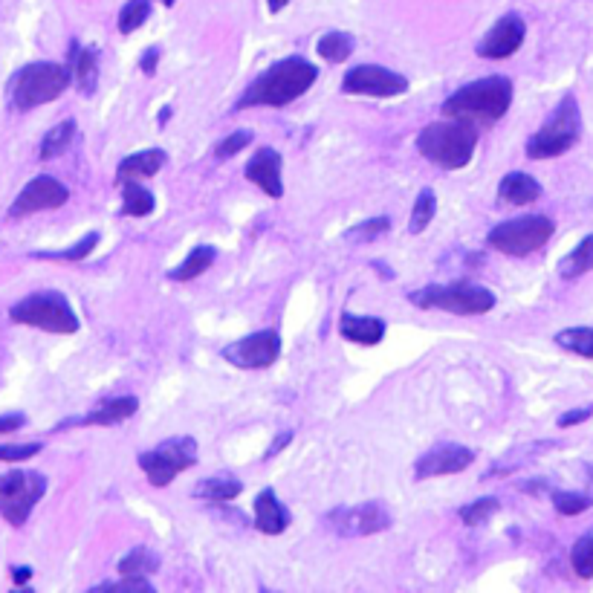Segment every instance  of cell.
I'll list each match as a JSON object with an SVG mask.
<instances>
[{"label": "cell", "instance_id": "1", "mask_svg": "<svg viewBox=\"0 0 593 593\" xmlns=\"http://www.w3.org/2000/svg\"><path fill=\"white\" fill-rule=\"evenodd\" d=\"M316 79H319V67L313 61L301 55L284 58L246 87V93L238 99L235 108H284L301 99L316 84Z\"/></svg>", "mask_w": 593, "mask_h": 593}, {"label": "cell", "instance_id": "2", "mask_svg": "<svg viewBox=\"0 0 593 593\" xmlns=\"http://www.w3.org/2000/svg\"><path fill=\"white\" fill-rule=\"evenodd\" d=\"M513 105V81L504 76H486L460 87L443 102L446 119H463L472 125H492Z\"/></svg>", "mask_w": 593, "mask_h": 593}, {"label": "cell", "instance_id": "3", "mask_svg": "<svg viewBox=\"0 0 593 593\" xmlns=\"http://www.w3.org/2000/svg\"><path fill=\"white\" fill-rule=\"evenodd\" d=\"M475 148H478V128L463 119L434 122L417 136V151L446 171L466 168L475 157Z\"/></svg>", "mask_w": 593, "mask_h": 593}, {"label": "cell", "instance_id": "4", "mask_svg": "<svg viewBox=\"0 0 593 593\" xmlns=\"http://www.w3.org/2000/svg\"><path fill=\"white\" fill-rule=\"evenodd\" d=\"M70 87V64L32 61L12 79V105L15 110H32L55 102Z\"/></svg>", "mask_w": 593, "mask_h": 593}, {"label": "cell", "instance_id": "5", "mask_svg": "<svg viewBox=\"0 0 593 593\" xmlns=\"http://www.w3.org/2000/svg\"><path fill=\"white\" fill-rule=\"evenodd\" d=\"M582 136V113L576 96H565L553 116L541 125L536 134L527 139V157L530 160H550L567 154Z\"/></svg>", "mask_w": 593, "mask_h": 593}, {"label": "cell", "instance_id": "6", "mask_svg": "<svg viewBox=\"0 0 593 593\" xmlns=\"http://www.w3.org/2000/svg\"><path fill=\"white\" fill-rule=\"evenodd\" d=\"M411 301L423 310H446L455 316H484L495 307V296L486 287H478L472 281L434 284V287L414 293Z\"/></svg>", "mask_w": 593, "mask_h": 593}, {"label": "cell", "instance_id": "7", "mask_svg": "<svg viewBox=\"0 0 593 593\" xmlns=\"http://www.w3.org/2000/svg\"><path fill=\"white\" fill-rule=\"evenodd\" d=\"M12 322L29 324V327H41L47 333H76L79 330V316L70 307V301L55 293V290H44V293H32L24 301H18L9 310Z\"/></svg>", "mask_w": 593, "mask_h": 593}, {"label": "cell", "instance_id": "8", "mask_svg": "<svg viewBox=\"0 0 593 593\" xmlns=\"http://www.w3.org/2000/svg\"><path fill=\"white\" fill-rule=\"evenodd\" d=\"M556 226L553 220L544 215H527L507 220V223H498L489 235L486 243L504 255H513V258H527L533 252H539L544 243L553 238Z\"/></svg>", "mask_w": 593, "mask_h": 593}, {"label": "cell", "instance_id": "9", "mask_svg": "<svg viewBox=\"0 0 593 593\" xmlns=\"http://www.w3.org/2000/svg\"><path fill=\"white\" fill-rule=\"evenodd\" d=\"M197 463V440L183 434L160 443L157 449H148L139 455V469L148 475L154 486H168L180 472H186Z\"/></svg>", "mask_w": 593, "mask_h": 593}, {"label": "cell", "instance_id": "10", "mask_svg": "<svg viewBox=\"0 0 593 593\" xmlns=\"http://www.w3.org/2000/svg\"><path fill=\"white\" fill-rule=\"evenodd\" d=\"M47 492V478L41 472H9L0 475V515L12 527H24L29 513Z\"/></svg>", "mask_w": 593, "mask_h": 593}, {"label": "cell", "instance_id": "11", "mask_svg": "<svg viewBox=\"0 0 593 593\" xmlns=\"http://www.w3.org/2000/svg\"><path fill=\"white\" fill-rule=\"evenodd\" d=\"M327 527L336 536L345 539H362V536H374L391 527V513L379 504V501H365L356 507H339L327 515Z\"/></svg>", "mask_w": 593, "mask_h": 593}, {"label": "cell", "instance_id": "12", "mask_svg": "<svg viewBox=\"0 0 593 593\" xmlns=\"http://www.w3.org/2000/svg\"><path fill=\"white\" fill-rule=\"evenodd\" d=\"M342 90L351 96H377V99H391V96H403L408 90V79L385 70L377 64H359L351 67L342 79Z\"/></svg>", "mask_w": 593, "mask_h": 593}, {"label": "cell", "instance_id": "13", "mask_svg": "<svg viewBox=\"0 0 593 593\" xmlns=\"http://www.w3.org/2000/svg\"><path fill=\"white\" fill-rule=\"evenodd\" d=\"M281 356V336L275 330H261L252 336H243L238 342L223 348V359L232 362L235 368H249V371H261L278 362Z\"/></svg>", "mask_w": 593, "mask_h": 593}, {"label": "cell", "instance_id": "14", "mask_svg": "<svg viewBox=\"0 0 593 593\" xmlns=\"http://www.w3.org/2000/svg\"><path fill=\"white\" fill-rule=\"evenodd\" d=\"M70 200V191L64 183H58L55 177H35L32 183L24 186V191L15 197L9 217H27L35 212H50V209H61Z\"/></svg>", "mask_w": 593, "mask_h": 593}, {"label": "cell", "instance_id": "15", "mask_svg": "<svg viewBox=\"0 0 593 593\" xmlns=\"http://www.w3.org/2000/svg\"><path fill=\"white\" fill-rule=\"evenodd\" d=\"M472 463H475L472 449L443 443V446L429 449L423 458L414 463V475H417V481H429V478H443V475H458L463 469H469Z\"/></svg>", "mask_w": 593, "mask_h": 593}, {"label": "cell", "instance_id": "16", "mask_svg": "<svg viewBox=\"0 0 593 593\" xmlns=\"http://www.w3.org/2000/svg\"><path fill=\"white\" fill-rule=\"evenodd\" d=\"M527 38V24L518 15H504L495 27L481 38V44L475 47V53L481 58H510L521 50Z\"/></svg>", "mask_w": 593, "mask_h": 593}, {"label": "cell", "instance_id": "17", "mask_svg": "<svg viewBox=\"0 0 593 593\" xmlns=\"http://www.w3.org/2000/svg\"><path fill=\"white\" fill-rule=\"evenodd\" d=\"M246 180L255 183L272 200L284 197V183H281V154L275 148H261L249 165H246Z\"/></svg>", "mask_w": 593, "mask_h": 593}, {"label": "cell", "instance_id": "18", "mask_svg": "<svg viewBox=\"0 0 593 593\" xmlns=\"http://www.w3.org/2000/svg\"><path fill=\"white\" fill-rule=\"evenodd\" d=\"M290 524H293L290 510L278 501V495L272 489H264L255 498V527L267 536H281Z\"/></svg>", "mask_w": 593, "mask_h": 593}, {"label": "cell", "instance_id": "19", "mask_svg": "<svg viewBox=\"0 0 593 593\" xmlns=\"http://www.w3.org/2000/svg\"><path fill=\"white\" fill-rule=\"evenodd\" d=\"M136 408H139L136 397H116V400L99 403L81 420H70L67 426H116V423H125L128 417H134Z\"/></svg>", "mask_w": 593, "mask_h": 593}, {"label": "cell", "instance_id": "20", "mask_svg": "<svg viewBox=\"0 0 593 593\" xmlns=\"http://www.w3.org/2000/svg\"><path fill=\"white\" fill-rule=\"evenodd\" d=\"M168 162L162 148H148V151H139L131 154L116 165V183H125V180H148L154 174H160L162 165Z\"/></svg>", "mask_w": 593, "mask_h": 593}, {"label": "cell", "instance_id": "21", "mask_svg": "<svg viewBox=\"0 0 593 593\" xmlns=\"http://www.w3.org/2000/svg\"><path fill=\"white\" fill-rule=\"evenodd\" d=\"M541 197V186L524 171H513L501 180L498 186V200L501 203H510V206H527V203H536Z\"/></svg>", "mask_w": 593, "mask_h": 593}, {"label": "cell", "instance_id": "22", "mask_svg": "<svg viewBox=\"0 0 593 593\" xmlns=\"http://www.w3.org/2000/svg\"><path fill=\"white\" fill-rule=\"evenodd\" d=\"M339 333L348 342H356V345H379L382 336H385V322L374 319V316H351V313H345L339 319Z\"/></svg>", "mask_w": 593, "mask_h": 593}, {"label": "cell", "instance_id": "23", "mask_svg": "<svg viewBox=\"0 0 593 593\" xmlns=\"http://www.w3.org/2000/svg\"><path fill=\"white\" fill-rule=\"evenodd\" d=\"M70 58H73V67H76L79 90L84 96H90V93L96 90V84H99V53H96L93 47L79 50V44H73Z\"/></svg>", "mask_w": 593, "mask_h": 593}, {"label": "cell", "instance_id": "24", "mask_svg": "<svg viewBox=\"0 0 593 593\" xmlns=\"http://www.w3.org/2000/svg\"><path fill=\"white\" fill-rule=\"evenodd\" d=\"M122 186V215L125 217H148L157 206V197L148 189L139 186V180H125Z\"/></svg>", "mask_w": 593, "mask_h": 593}, {"label": "cell", "instance_id": "25", "mask_svg": "<svg viewBox=\"0 0 593 593\" xmlns=\"http://www.w3.org/2000/svg\"><path fill=\"white\" fill-rule=\"evenodd\" d=\"M215 258V246H194L189 252V258L180 267H174V270L168 272V278L171 281H194V278H200L206 270H212Z\"/></svg>", "mask_w": 593, "mask_h": 593}, {"label": "cell", "instance_id": "26", "mask_svg": "<svg viewBox=\"0 0 593 593\" xmlns=\"http://www.w3.org/2000/svg\"><path fill=\"white\" fill-rule=\"evenodd\" d=\"M243 492L241 481H235L232 475H215V478H206L194 486V495L197 498H206V501H235Z\"/></svg>", "mask_w": 593, "mask_h": 593}, {"label": "cell", "instance_id": "27", "mask_svg": "<svg viewBox=\"0 0 593 593\" xmlns=\"http://www.w3.org/2000/svg\"><path fill=\"white\" fill-rule=\"evenodd\" d=\"M73 139H76V122H73V119H64V122H58L53 131L41 139L38 157H41V160H53V157L64 154V151L73 145Z\"/></svg>", "mask_w": 593, "mask_h": 593}, {"label": "cell", "instance_id": "28", "mask_svg": "<svg viewBox=\"0 0 593 593\" xmlns=\"http://www.w3.org/2000/svg\"><path fill=\"white\" fill-rule=\"evenodd\" d=\"M593 270V235H588L585 241L579 243L570 255H565L562 261H559V275L567 278V281H573V278H579V275H585V272Z\"/></svg>", "mask_w": 593, "mask_h": 593}, {"label": "cell", "instance_id": "29", "mask_svg": "<svg viewBox=\"0 0 593 593\" xmlns=\"http://www.w3.org/2000/svg\"><path fill=\"white\" fill-rule=\"evenodd\" d=\"M316 53L322 55L324 61H330V64L348 61L353 53V38L348 35V32H327V35L319 38Z\"/></svg>", "mask_w": 593, "mask_h": 593}, {"label": "cell", "instance_id": "30", "mask_svg": "<svg viewBox=\"0 0 593 593\" xmlns=\"http://www.w3.org/2000/svg\"><path fill=\"white\" fill-rule=\"evenodd\" d=\"M556 345L576 356L593 359V327H567L562 333H556Z\"/></svg>", "mask_w": 593, "mask_h": 593}, {"label": "cell", "instance_id": "31", "mask_svg": "<svg viewBox=\"0 0 593 593\" xmlns=\"http://www.w3.org/2000/svg\"><path fill=\"white\" fill-rule=\"evenodd\" d=\"M434 212H437V197H434L432 189H423L420 194H417V200H414L408 232H411V235L426 232V229H429V223L434 220Z\"/></svg>", "mask_w": 593, "mask_h": 593}, {"label": "cell", "instance_id": "32", "mask_svg": "<svg viewBox=\"0 0 593 593\" xmlns=\"http://www.w3.org/2000/svg\"><path fill=\"white\" fill-rule=\"evenodd\" d=\"M160 559L148 550V547H134L125 559H119V573L122 576H145V573H157Z\"/></svg>", "mask_w": 593, "mask_h": 593}, {"label": "cell", "instance_id": "33", "mask_svg": "<svg viewBox=\"0 0 593 593\" xmlns=\"http://www.w3.org/2000/svg\"><path fill=\"white\" fill-rule=\"evenodd\" d=\"M151 15V0H128L119 12V32L122 35H134Z\"/></svg>", "mask_w": 593, "mask_h": 593}, {"label": "cell", "instance_id": "34", "mask_svg": "<svg viewBox=\"0 0 593 593\" xmlns=\"http://www.w3.org/2000/svg\"><path fill=\"white\" fill-rule=\"evenodd\" d=\"M570 565H573V570H576V576H582V579H591L593 576V533L573 544V550H570Z\"/></svg>", "mask_w": 593, "mask_h": 593}, {"label": "cell", "instance_id": "35", "mask_svg": "<svg viewBox=\"0 0 593 593\" xmlns=\"http://www.w3.org/2000/svg\"><path fill=\"white\" fill-rule=\"evenodd\" d=\"M495 513H498V498H481V501H472L469 507H463L460 518L466 527H481Z\"/></svg>", "mask_w": 593, "mask_h": 593}, {"label": "cell", "instance_id": "36", "mask_svg": "<svg viewBox=\"0 0 593 593\" xmlns=\"http://www.w3.org/2000/svg\"><path fill=\"white\" fill-rule=\"evenodd\" d=\"M591 498L582 492H553V507L562 515H579L591 510Z\"/></svg>", "mask_w": 593, "mask_h": 593}, {"label": "cell", "instance_id": "37", "mask_svg": "<svg viewBox=\"0 0 593 593\" xmlns=\"http://www.w3.org/2000/svg\"><path fill=\"white\" fill-rule=\"evenodd\" d=\"M99 243V232H90L87 238H81L73 249H64V252H38L35 258H55V261H81L93 252V246Z\"/></svg>", "mask_w": 593, "mask_h": 593}, {"label": "cell", "instance_id": "38", "mask_svg": "<svg viewBox=\"0 0 593 593\" xmlns=\"http://www.w3.org/2000/svg\"><path fill=\"white\" fill-rule=\"evenodd\" d=\"M388 229H391V220H388V217H374V220H365V223L353 226L345 238H348V241H374L377 235L388 232Z\"/></svg>", "mask_w": 593, "mask_h": 593}, {"label": "cell", "instance_id": "39", "mask_svg": "<svg viewBox=\"0 0 593 593\" xmlns=\"http://www.w3.org/2000/svg\"><path fill=\"white\" fill-rule=\"evenodd\" d=\"M252 142V131H235V134H229L223 142H217L215 148V157L217 160H229V157H235V154H241L243 148Z\"/></svg>", "mask_w": 593, "mask_h": 593}, {"label": "cell", "instance_id": "40", "mask_svg": "<svg viewBox=\"0 0 593 593\" xmlns=\"http://www.w3.org/2000/svg\"><path fill=\"white\" fill-rule=\"evenodd\" d=\"M96 591H151V582H148V579H142V576H125L122 582L99 585Z\"/></svg>", "mask_w": 593, "mask_h": 593}, {"label": "cell", "instance_id": "41", "mask_svg": "<svg viewBox=\"0 0 593 593\" xmlns=\"http://www.w3.org/2000/svg\"><path fill=\"white\" fill-rule=\"evenodd\" d=\"M41 452V443H24V446H0V460H27Z\"/></svg>", "mask_w": 593, "mask_h": 593}, {"label": "cell", "instance_id": "42", "mask_svg": "<svg viewBox=\"0 0 593 593\" xmlns=\"http://www.w3.org/2000/svg\"><path fill=\"white\" fill-rule=\"evenodd\" d=\"M591 414H593L591 405H585V408H579V411H567V414H562V417H559V426H562V429H567V426H576V423L588 420Z\"/></svg>", "mask_w": 593, "mask_h": 593}, {"label": "cell", "instance_id": "43", "mask_svg": "<svg viewBox=\"0 0 593 593\" xmlns=\"http://www.w3.org/2000/svg\"><path fill=\"white\" fill-rule=\"evenodd\" d=\"M157 64H160V47H148L142 53V73L145 76H154L157 73Z\"/></svg>", "mask_w": 593, "mask_h": 593}, {"label": "cell", "instance_id": "44", "mask_svg": "<svg viewBox=\"0 0 593 593\" xmlns=\"http://www.w3.org/2000/svg\"><path fill=\"white\" fill-rule=\"evenodd\" d=\"M24 423H27V417H24V414H3V417H0V434L18 432Z\"/></svg>", "mask_w": 593, "mask_h": 593}, {"label": "cell", "instance_id": "45", "mask_svg": "<svg viewBox=\"0 0 593 593\" xmlns=\"http://www.w3.org/2000/svg\"><path fill=\"white\" fill-rule=\"evenodd\" d=\"M290 437H293V434H290V432L281 434V440H278V443H275V446H272L270 452H267V458H272V455H278V452H281V449H284V446H287V443H290Z\"/></svg>", "mask_w": 593, "mask_h": 593}, {"label": "cell", "instance_id": "46", "mask_svg": "<svg viewBox=\"0 0 593 593\" xmlns=\"http://www.w3.org/2000/svg\"><path fill=\"white\" fill-rule=\"evenodd\" d=\"M29 576H32V570H29V567H15V582H18V585H24Z\"/></svg>", "mask_w": 593, "mask_h": 593}, {"label": "cell", "instance_id": "47", "mask_svg": "<svg viewBox=\"0 0 593 593\" xmlns=\"http://www.w3.org/2000/svg\"><path fill=\"white\" fill-rule=\"evenodd\" d=\"M287 3H290V0H267V6H270L272 15H275V12H281V9H284Z\"/></svg>", "mask_w": 593, "mask_h": 593}, {"label": "cell", "instance_id": "48", "mask_svg": "<svg viewBox=\"0 0 593 593\" xmlns=\"http://www.w3.org/2000/svg\"><path fill=\"white\" fill-rule=\"evenodd\" d=\"M162 6H174V3H177V0H160Z\"/></svg>", "mask_w": 593, "mask_h": 593}]
</instances>
